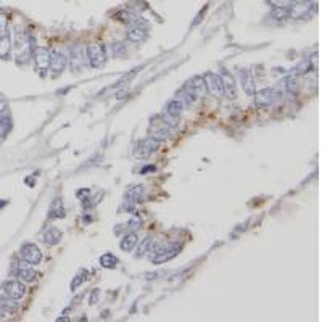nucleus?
Masks as SVG:
<instances>
[{"mask_svg": "<svg viewBox=\"0 0 322 322\" xmlns=\"http://www.w3.org/2000/svg\"><path fill=\"white\" fill-rule=\"evenodd\" d=\"M61 232L57 227H50L47 229V232L44 234V242L47 243V245H57V243L61 242Z\"/></svg>", "mask_w": 322, "mask_h": 322, "instance_id": "obj_19", "label": "nucleus"}, {"mask_svg": "<svg viewBox=\"0 0 322 322\" xmlns=\"http://www.w3.org/2000/svg\"><path fill=\"white\" fill-rule=\"evenodd\" d=\"M87 60L92 68H102L106 61L105 47L102 44H92V46L87 47Z\"/></svg>", "mask_w": 322, "mask_h": 322, "instance_id": "obj_3", "label": "nucleus"}, {"mask_svg": "<svg viewBox=\"0 0 322 322\" xmlns=\"http://www.w3.org/2000/svg\"><path fill=\"white\" fill-rule=\"evenodd\" d=\"M32 57L36 60V66L39 71H47L49 70V65H50V57L52 53L49 52V49L46 47H34L32 49Z\"/></svg>", "mask_w": 322, "mask_h": 322, "instance_id": "obj_8", "label": "nucleus"}, {"mask_svg": "<svg viewBox=\"0 0 322 322\" xmlns=\"http://www.w3.org/2000/svg\"><path fill=\"white\" fill-rule=\"evenodd\" d=\"M185 91L192 97H205L206 95V85H205L203 76H195L194 79L188 81L185 84Z\"/></svg>", "mask_w": 322, "mask_h": 322, "instance_id": "obj_9", "label": "nucleus"}, {"mask_svg": "<svg viewBox=\"0 0 322 322\" xmlns=\"http://www.w3.org/2000/svg\"><path fill=\"white\" fill-rule=\"evenodd\" d=\"M97 299H98V290H94V292H92V295L89 296V303L95 305V303H97Z\"/></svg>", "mask_w": 322, "mask_h": 322, "instance_id": "obj_33", "label": "nucleus"}, {"mask_svg": "<svg viewBox=\"0 0 322 322\" xmlns=\"http://www.w3.org/2000/svg\"><path fill=\"white\" fill-rule=\"evenodd\" d=\"M49 218H52V219H61V218H65V206H63V202H61L60 198H57L52 203Z\"/></svg>", "mask_w": 322, "mask_h": 322, "instance_id": "obj_20", "label": "nucleus"}, {"mask_svg": "<svg viewBox=\"0 0 322 322\" xmlns=\"http://www.w3.org/2000/svg\"><path fill=\"white\" fill-rule=\"evenodd\" d=\"M254 102H256V106H268L271 103H274V100L277 98V91L275 89H261V91L254 92Z\"/></svg>", "mask_w": 322, "mask_h": 322, "instance_id": "obj_12", "label": "nucleus"}, {"mask_svg": "<svg viewBox=\"0 0 322 322\" xmlns=\"http://www.w3.org/2000/svg\"><path fill=\"white\" fill-rule=\"evenodd\" d=\"M4 292L5 295L10 298V299H13V302H16V299H21L25 296L26 293V288L25 285L18 282V281H10L4 285Z\"/></svg>", "mask_w": 322, "mask_h": 322, "instance_id": "obj_10", "label": "nucleus"}, {"mask_svg": "<svg viewBox=\"0 0 322 322\" xmlns=\"http://www.w3.org/2000/svg\"><path fill=\"white\" fill-rule=\"evenodd\" d=\"M10 50H12V39H10V34H7L0 37V58H7Z\"/></svg>", "mask_w": 322, "mask_h": 322, "instance_id": "obj_23", "label": "nucleus"}, {"mask_svg": "<svg viewBox=\"0 0 322 322\" xmlns=\"http://www.w3.org/2000/svg\"><path fill=\"white\" fill-rule=\"evenodd\" d=\"M118 19L123 21V23H127V25H134L139 21V16L134 13H129V12H121V13H118Z\"/></svg>", "mask_w": 322, "mask_h": 322, "instance_id": "obj_25", "label": "nucleus"}, {"mask_svg": "<svg viewBox=\"0 0 322 322\" xmlns=\"http://www.w3.org/2000/svg\"><path fill=\"white\" fill-rule=\"evenodd\" d=\"M182 110H184V103L181 102V100H171V102L166 105V108H164V115L176 119V118L181 116Z\"/></svg>", "mask_w": 322, "mask_h": 322, "instance_id": "obj_16", "label": "nucleus"}, {"mask_svg": "<svg viewBox=\"0 0 322 322\" xmlns=\"http://www.w3.org/2000/svg\"><path fill=\"white\" fill-rule=\"evenodd\" d=\"M66 65H68V55L61 50H57L52 53L50 57V65H49V70L52 77H57L58 74H61L66 68Z\"/></svg>", "mask_w": 322, "mask_h": 322, "instance_id": "obj_4", "label": "nucleus"}, {"mask_svg": "<svg viewBox=\"0 0 322 322\" xmlns=\"http://www.w3.org/2000/svg\"><path fill=\"white\" fill-rule=\"evenodd\" d=\"M8 34V19L5 15H0V37Z\"/></svg>", "mask_w": 322, "mask_h": 322, "instance_id": "obj_28", "label": "nucleus"}, {"mask_svg": "<svg viewBox=\"0 0 322 322\" xmlns=\"http://www.w3.org/2000/svg\"><path fill=\"white\" fill-rule=\"evenodd\" d=\"M5 110H7V103L4 102V100H0V115H2Z\"/></svg>", "mask_w": 322, "mask_h": 322, "instance_id": "obj_35", "label": "nucleus"}, {"mask_svg": "<svg viewBox=\"0 0 322 322\" xmlns=\"http://www.w3.org/2000/svg\"><path fill=\"white\" fill-rule=\"evenodd\" d=\"M68 61H70V68H71V71H81L82 65H84V49H82L81 46H74V47L70 50Z\"/></svg>", "mask_w": 322, "mask_h": 322, "instance_id": "obj_13", "label": "nucleus"}, {"mask_svg": "<svg viewBox=\"0 0 322 322\" xmlns=\"http://www.w3.org/2000/svg\"><path fill=\"white\" fill-rule=\"evenodd\" d=\"M160 140H157L155 137H147V139H143L142 142H139L136 148H134V157L136 158H142V160H145L148 158L150 155L153 152H157L158 147H160Z\"/></svg>", "mask_w": 322, "mask_h": 322, "instance_id": "obj_2", "label": "nucleus"}, {"mask_svg": "<svg viewBox=\"0 0 322 322\" xmlns=\"http://www.w3.org/2000/svg\"><path fill=\"white\" fill-rule=\"evenodd\" d=\"M239 77H240V82L243 87V92H245L248 97H253L254 92H256V89H254V81H253L251 73L248 70H242L239 73Z\"/></svg>", "mask_w": 322, "mask_h": 322, "instance_id": "obj_14", "label": "nucleus"}, {"mask_svg": "<svg viewBox=\"0 0 322 322\" xmlns=\"http://www.w3.org/2000/svg\"><path fill=\"white\" fill-rule=\"evenodd\" d=\"M311 70V63L309 61H303L302 65L298 66V68L295 70V74H305Z\"/></svg>", "mask_w": 322, "mask_h": 322, "instance_id": "obj_30", "label": "nucleus"}, {"mask_svg": "<svg viewBox=\"0 0 322 322\" xmlns=\"http://www.w3.org/2000/svg\"><path fill=\"white\" fill-rule=\"evenodd\" d=\"M269 18L282 23V21H285L288 18V7H275V8H272L271 13H269Z\"/></svg>", "mask_w": 322, "mask_h": 322, "instance_id": "obj_22", "label": "nucleus"}, {"mask_svg": "<svg viewBox=\"0 0 322 322\" xmlns=\"http://www.w3.org/2000/svg\"><path fill=\"white\" fill-rule=\"evenodd\" d=\"M137 242H139V237L136 232H127V234L123 237V240H121V250L123 251H131L132 248H134L137 245Z\"/></svg>", "mask_w": 322, "mask_h": 322, "instance_id": "obj_17", "label": "nucleus"}, {"mask_svg": "<svg viewBox=\"0 0 322 322\" xmlns=\"http://www.w3.org/2000/svg\"><path fill=\"white\" fill-rule=\"evenodd\" d=\"M152 245V239L150 237H147L145 240H143L142 243H140V247H139V251H137V258H140L142 254H145L147 251H148V247Z\"/></svg>", "mask_w": 322, "mask_h": 322, "instance_id": "obj_27", "label": "nucleus"}, {"mask_svg": "<svg viewBox=\"0 0 322 322\" xmlns=\"http://www.w3.org/2000/svg\"><path fill=\"white\" fill-rule=\"evenodd\" d=\"M100 264H102L103 268L113 269V268H116V264H118V258L115 256L113 253H105L103 256H100Z\"/></svg>", "mask_w": 322, "mask_h": 322, "instance_id": "obj_24", "label": "nucleus"}, {"mask_svg": "<svg viewBox=\"0 0 322 322\" xmlns=\"http://www.w3.org/2000/svg\"><path fill=\"white\" fill-rule=\"evenodd\" d=\"M113 49H115V53L119 55L121 52H123V44H115V47H113Z\"/></svg>", "mask_w": 322, "mask_h": 322, "instance_id": "obj_34", "label": "nucleus"}, {"mask_svg": "<svg viewBox=\"0 0 322 322\" xmlns=\"http://www.w3.org/2000/svg\"><path fill=\"white\" fill-rule=\"evenodd\" d=\"M140 224H142V223H140V219H139V218H134V219H132L131 223L127 224V229H129V232H136V230L140 227Z\"/></svg>", "mask_w": 322, "mask_h": 322, "instance_id": "obj_31", "label": "nucleus"}, {"mask_svg": "<svg viewBox=\"0 0 322 322\" xmlns=\"http://www.w3.org/2000/svg\"><path fill=\"white\" fill-rule=\"evenodd\" d=\"M85 272H82V275H84ZM82 275H76V279L73 281V284H71V290L74 292L76 290V287H79L84 281H85V277H82Z\"/></svg>", "mask_w": 322, "mask_h": 322, "instance_id": "obj_32", "label": "nucleus"}, {"mask_svg": "<svg viewBox=\"0 0 322 322\" xmlns=\"http://www.w3.org/2000/svg\"><path fill=\"white\" fill-rule=\"evenodd\" d=\"M205 79V85H206V92H209L213 97H221L224 94L223 91V82H221L219 74L214 73H206L203 76Z\"/></svg>", "mask_w": 322, "mask_h": 322, "instance_id": "obj_7", "label": "nucleus"}, {"mask_svg": "<svg viewBox=\"0 0 322 322\" xmlns=\"http://www.w3.org/2000/svg\"><path fill=\"white\" fill-rule=\"evenodd\" d=\"M313 10H316V4H313L311 0H295L288 5V18L305 19L311 15Z\"/></svg>", "mask_w": 322, "mask_h": 322, "instance_id": "obj_1", "label": "nucleus"}, {"mask_svg": "<svg viewBox=\"0 0 322 322\" xmlns=\"http://www.w3.org/2000/svg\"><path fill=\"white\" fill-rule=\"evenodd\" d=\"M148 37V29L147 28H142V26H136L132 28L127 32V40L134 42V44H140Z\"/></svg>", "mask_w": 322, "mask_h": 322, "instance_id": "obj_15", "label": "nucleus"}, {"mask_svg": "<svg viewBox=\"0 0 322 322\" xmlns=\"http://www.w3.org/2000/svg\"><path fill=\"white\" fill-rule=\"evenodd\" d=\"M10 131H12V121H10L8 118L0 121V140H2Z\"/></svg>", "mask_w": 322, "mask_h": 322, "instance_id": "obj_26", "label": "nucleus"}, {"mask_svg": "<svg viewBox=\"0 0 322 322\" xmlns=\"http://www.w3.org/2000/svg\"><path fill=\"white\" fill-rule=\"evenodd\" d=\"M18 277H19V281L21 282H26V284H31V282H34L39 274L32 269V266H28V268H21L18 269Z\"/></svg>", "mask_w": 322, "mask_h": 322, "instance_id": "obj_18", "label": "nucleus"}, {"mask_svg": "<svg viewBox=\"0 0 322 322\" xmlns=\"http://www.w3.org/2000/svg\"><path fill=\"white\" fill-rule=\"evenodd\" d=\"M181 248H182V247L179 245V243H171V245H168L166 248L158 250L157 254H155V256L152 258L153 264H161V263H166V261H169V260L176 258L177 254H179Z\"/></svg>", "mask_w": 322, "mask_h": 322, "instance_id": "obj_6", "label": "nucleus"}, {"mask_svg": "<svg viewBox=\"0 0 322 322\" xmlns=\"http://www.w3.org/2000/svg\"><path fill=\"white\" fill-rule=\"evenodd\" d=\"M268 2L271 4L272 8H275V7H288L295 0H268Z\"/></svg>", "mask_w": 322, "mask_h": 322, "instance_id": "obj_29", "label": "nucleus"}, {"mask_svg": "<svg viewBox=\"0 0 322 322\" xmlns=\"http://www.w3.org/2000/svg\"><path fill=\"white\" fill-rule=\"evenodd\" d=\"M221 82H223V91L227 98L235 100L237 98V84H235V77L232 76L227 70H221Z\"/></svg>", "mask_w": 322, "mask_h": 322, "instance_id": "obj_5", "label": "nucleus"}, {"mask_svg": "<svg viewBox=\"0 0 322 322\" xmlns=\"http://www.w3.org/2000/svg\"><path fill=\"white\" fill-rule=\"evenodd\" d=\"M21 256H23V260H26L28 263L34 266V264L40 263L42 253H40L39 247H36L34 243H26V245L21 247Z\"/></svg>", "mask_w": 322, "mask_h": 322, "instance_id": "obj_11", "label": "nucleus"}, {"mask_svg": "<svg viewBox=\"0 0 322 322\" xmlns=\"http://www.w3.org/2000/svg\"><path fill=\"white\" fill-rule=\"evenodd\" d=\"M281 87L284 89V91H285L287 94H292V95H295V94L298 92V82H296V77H295V76H288L287 79H284V81L281 82Z\"/></svg>", "mask_w": 322, "mask_h": 322, "instance_id": "obj_21", "label": "nucleus"}]
</instances>
